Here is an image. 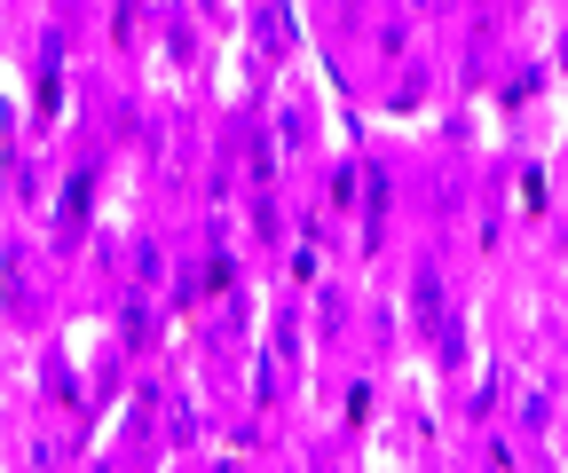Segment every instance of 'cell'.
I'll list each match as a JSON object with an SVG mask.
<instances>
[{"mask_svg": "<svg viewBox=\"0 0 568 473\" xmlns=\"http://www.w3.org/2000/svg\"><path fill=\"white\" fill-rule=\"evenodd\" d=\"M410 323H418L426 340L443 348V363H458V356H466V348H458V316H450V292H443V277H435V268H418V277H410Z\"/></svg>", "mask_w": 568, "mask_h": 473, "instance_id": "1", "label": "cell"}, {"mask_svg": "<svg viewBox=\"0 0 568 473\" xmlns=\"http://www.w3.org/2000/svg\"><path fill=\"white\" fill-rule=\"evenodd\" d=\"M355 206H364V245H379L387 237V206H395V189H387L379 166H364V197H355Z\"/></svg>", "mask_w": 568, "mask_h": 473, "instance_id": "2", "label": "cell"}, {"mask_svg": "<svg viewBox=\"0 0 568 473\" xmlns=\"http://www.w3.org/2000/svg\"><path fill=\"white\" fill-rule=\"evenodd\" d=\"M88 197H95V174L80 166V174H71V189H63V229H80V222H88Z\"/></svg>", "mask_w": 568, "mask_h": 473, "instance_id": "3", "label": "cell"}, {"mask_svg": "<svg viewBox=\"0 0 568 473\" xmlns=\"http://www.w3.org/2000/svg\"><path fill=\"white\" fill-rule=\"evenodd\" d=\"M126 348H151V308H126Z\"/></svg>", "mask_w": 568, "mask_h": 473, "instance_id": "4", "label": "cell"}]
</instances>
